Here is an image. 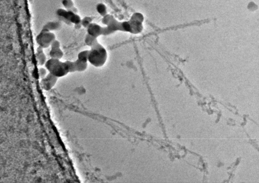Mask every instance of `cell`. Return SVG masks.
Returning a JSON list of instances; mask_svg holds the SVG:
<instances>
[{"label":"cell","instance_id":"6da1fadb","mask_svg":"<svg viewBox=\"0 0 259 183\" xmlns=\"http://www.w3.org/2000/svg\"><path fill=\"white\" fill-rule=\"evenodd\" d=\"M89 50L88 62L95 67H101L106 63L107 53L106 49L99 43Z\"/></svg>","mask_w":259,"mask_h":183},{"label":"cell","instance_id":"7a4b0ae2","mask_svg":"<svg viewBox=\"0 0 259 183\" xmlns=\"http://www.w3.org/2000/svg\"><path fill=\"white\" fill-rule=\"evenodd\" d=\"M46 69L51 74L58 77H62L69 73L66 63L60 60L50 58L45 65Z\"/></svg>","mask_w":259,"mask_h":183},{"label":"cell","instance_id":"3957f363","mask_svg":"<svg viewBox=\"0 0 259 183\" xmlns=\"http://www.w3.org/2000/svg\"><path fill=\"white\" fill-rule=\"evenodd\" d=\"M55 40L54 34L44 28L36 38V42L39 46L43 49L50 47L51 44Z\"/></svg>","mask_w":259,"mask_h":183},{"label":"cell","instance_id":"277c9868","mask_svg":"<svg viewBox=\"0 0 259 183\" xmlns=\"http://www.w3.org/2000/svg\"><path fill=\"white\" fill-rule=\"evenodd\" d=\"M58 78L49 73L41 79L40 84L41 88L46 91L52 89L57 84Z\"/></svg>","mask_w":259,"mask_h":183},{"label":"cell","instance_id":"5b68a950","mask_svg":"<svg viewBox=\"0 0 259 183\" xmlns=\"http://www.w3.org/2000/svg\"><path fill=\"white\" fill-rule=\"evenodd\" d=\"M59 15L64 17L68 20L71 21L72 23L78 24L80 22V17L76 15L72 11H66L63 9L59 10L58 11Z\"/></svg>","mask_w":259,"mask_h":183},{"label":"cell","instance_id":"8992f818","mask_svg":"<svg viewBox=\"0 0 259 183\" xmlns=\"http://www.w3.org/2000/svg\"><path fill=\"white\" fill-rule=\"evenodd\" d=\"M88 34L97 38L102 35L103 28L97 24H90L87 27Z\"/></svg>","mask_w":259,"mask_h":183},{"label":"cell","instance_id":"52a82bcc","mask_svg":"<svg viewBox=\"0 0 259 183\" xmlns=\"http://www.w3.org/2000/svg\"><path fill=\"white\" fill-rule=\"evenodd\" d=\"M43 49V48L38 46L36 54L38 64L41 66L45 65L46 61L47 60V58L44 52Z\"/></svg>","mask_w":259,"mask_h":183},{"label":"cell","instance_id":"ba28073f","mask_svg":"<svg viewBox=\"0 0 259 183\" xmlns=\"http://www.w3.org/2000/svg\"><path fill=\"white\" fill-rule=\"evenodd\" d=\"M49 55L50 58L60 60L63 57L64 54L60 48L51 49Z\"/></svg>","mask_w":259,"mask_h":183},{"label":"cell","instance_id":"9c48e42d","mask_svg":"<svg viewBox=\"0 0 259 183\" xmlns=\"http://www.w3.org/2000/svg\"><path fill=\"white\" fill-rule=\"evenodd\" d=\"M85 44L90 47H93L98 43L97 38L87 34L85 39Z\"/></svg>","mask_w":259,"mask_h":183},{"label":"cell","instance_id":"30bf717a","mask_svg":"<svg viewBox=\"0 0 259 183\" xmlns=\"http://www.w3.org/2000/svg\"><path fill=\"white\" fill-rule=\"evenodd\" d=\"M74 62L76 67L77 71L83 72L87 69L88 67L87 62L81 61L78 59Z\"/></svg>","mask_w":259,"mask_h":183},{"label":"cell","instance_id":"8fae6325","mask_svg":"<svg viewBox=\"0 0 259 183\" xmlns=\"http://www.w3.org/2000/svg\"><path fill=\"white\" fill-rule=\"evenodd\" d=\"M89 53V50L81 51L78 55V59L82 62H88Z\"/></svg>","mask_w":259,"mask_h":183},{"label":"cell","instance_id":"7c38bea8","mask_svg":"<svg viewBox=\"0 0 259 183\" xmlns=\"http://www.w3.org/2000/svg\"><path fill=\"white\" fill-rule=\"evenodd\" d=\"M57 23H49L46 24L44 27V29L48 31H51L58 30L60 28V24H58Z\"/></svg>","mask_w":259,"mask_h":183},{"label":"cell","instance_id":"4fadbf2b","mask_svg":"<svg viewBox=\"0 0 259 183\" xmlns=\"http://www.w3.org/2000/svg\"><path fill=\"white\" fill-rule=\"evenodd\" d=\"M65 62L66 63L69 73H74L77 72L76 67L74 61L67 60L65 61Z\"/></svg>","mask_w":259,"mask_h":183},{"label":"cell","instance_id":"5bb4252c","mask_svg":"<svg viewBox=\"0 0 259 183\" xmlns=\"http://www.w3.org/2000/svg\"><path fill=\"white\" fill-rule=\"evenodd\" d=\"M97 10L102 16H105L106 14V7L104 4H101L97 7Z\"/></svg>","mask_w":259,"mask_h":183},{"label":"cell","instance_id":"9a60e30c","mask_svg":"<svg viewBox=\"0 0 259 183\" xmlns=\"http://www.w3.org/2000/svg\"><path fill=\"white\" fill-rule=\"evenodd\" d=\"M39 74L41 79L45 77L47 74V70L45 68H41L39 69Z\"/></svg>","mask_w":259,"mask_h":183},{"label":"cell","instance_id":"2e32d148","mask_svg":"<svg viewBox=\"0 0 259 183\" xmlns=\"http://www.w3.org/2000/svg\"><path fill=\"white\" fill-rule=\"evenodd\" d=\"M60 43L59 41L55 40L51 44L50 47L51 49H55L60 48Z\"/></svg>","mask_w":259,"mask_h":183},{"label":"cell","instance_id":"e0dca14e","mask_svg":"<svg viewBox=\"0 0 259 183\" xmlns=\"http://www.w3.org/2000/svg\"><path fill=\"white\" fill-rule=\"evenodd\" d=\"M63 3L66 8H70L73 6V3L71 0H64Z\"/></svg>","mask_w":259,"mask_h":183}]
</instances>
